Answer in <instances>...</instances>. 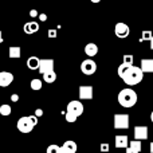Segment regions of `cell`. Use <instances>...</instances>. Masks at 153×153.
Wrapping results in <instances>:
<instances>
[{
  "instance_id": "4fadbf2b",
  "label": "cell",
  "mask_w": 153,
  "mask_h": 153,
  "mask_svg": "<svg viewBox=\"0 0 153 153\" xmlns=\"http://www.w3.org/2000/svg\"><path fill=\"white\" fill-rule=\"evenodd\" d=\"M140 69L143 70L144 74H149V73H153V59L151 58H145V59H141V65H140Z\"/></svg>"
},
{
  "instance_id": "74e56055",
  "label": "cell",
  "mask_w": 153,
  "mask_h": 153,
  "mask_svg": "<svg viewBox=\"0 0 153 153\" xmlns=\"http://www.w3.org/2000/svg\"><path fill=\"white\" fill-rule=\"evenodd\" d=\"M151 50H153V38L151 39Z\"/></svg>"
},
{
  "instance_id": "836d02e7",
  "label": "cell",
  "mask_w": 153,
  "mask_h": 153,
  "mask_svg": "<svg viewBox=\"0 0 153 153\" xmlns=\"http://www.w3.org/2000/svg\"><path fill=\"white\" fill-rule=\"evenodd\" d=\"M35 116H36V117H42L43 116V110H42V109H36V110H35Z\"/></svg>"
},
{
  "instance_id": "ab89813d",
  "label": "cell",
  "mask_w": 153,
  "mask_h": 153,
  "mask_svg": "<svg viewBox=\"0 0 153 153\" xmlns=\"http://www.w3.org/2000/svg\"><path fill=\"white\" fill-rule=\"evenodd\" d=\"M151 121L153 122V111H152V113H151Z\"/></svg>"
},
{
  "instance_id": "60d3db41",
  "label": "cell",
  "mask_w": 153,
  "mask_h": 153,
  "mask_svg": "<svg viewBox=\"0 0 153 153\" xmlns=\"http://www.w3.org/2000/svg\"><path fill=\"white\" fill-rule=\"evenodd\" d=\"M61 153H69V152H66V151H63V149L61 148Z\"/></svg>"
},
{
  "instance_id": "5b68a950",
  "label": "cell",
  "mask_w": 153,
  "mask_h": 153,
  "mask_svg": "<svg viewBox=\"0 0 153 153\" xmlns=\"http://www.w3.org/2000/svg\"><path fill=\"white\" fill-rule=\"evenodd\" d=\"M81 71L85 75H93L97 71V63L93 59H85L81 63Z\"/></svg>"
},
{
  "instance_id": "8fae6325",
  "label": "cell",
  "mask_w": 153,
  "mask_h": 153,
  "mask_svg": "<svg viewBox=\"0 0 153 153\" xmlns=\"http://www.w3.org/2000/svg\"><path fill=\"white\" fill-rule=\"evenodd\" d=\"M13 82V74L10 71H0V86L7 87Z\"/></svg>"
},
{
  "instance_id": "83f0119b",
  "label": "cell",
  "mask_w": 153,
  "mask_h": 153,
  "mask_svg": "<svg viewBox=\"0 0 153 153\" xmlns=\"http://www.w3.org/2000/svg\"><path fill=\"white\" fill-rule=\"evenodd\" d=\"M56 35H58V32H56V30H48V32H47V36L48 38H56Z\"/></svg>"
},
{
  "instance_id": "f35d334b",
  "label": "cell",
  "mask_w": 153,
  "mask_h": 153,
  "mask_svg": "<svg viewBox=\"0 0 153 153\" xmlns=\"http://www.w3.org/2000/svg\"><path fill=\"white\" fill-rule=\"evenodd\" d=\"M90 1H91V3H100L101 0H90Z\"/></svg>"
},
{
  "instance_id": "9c48e42d",
  "label": "cell",
  "mask_w": 153,
  "mask_h": 153,
  "mask_svg": "<svg viewBox=\"0 0 153 153\" xmlns=\"http://www.w3.org/2000/svg\"><path fill=\"white\" fill-rule=\"evenodd\" d=\"M148 126L143 125V126H134V140L138 141H145L148 138Z\"/></svg>"
},
{
  "instance_id": "ba28073f",
  "label": "cell",
  "mask_w": 153,
  "mask_h": 153,
  "mask_svg": "<svg viewBox=\"0 0 153 153\" xmlns=\"http://www.w3.org/2000/svg\"><path fill=\"white\" fill-rule=\"evenodd\" d=\"M54 71V59H40V65H39V73L40 74H46V73Z\"/></svg>"
},
{
  "instance_id": "8d00e7d4",
  "label": "cell",
  "mask_w": 153,
  "mask_h": 153,
  "mask_svg": "<svg viewBox=\"0 0 153 153\" xmlns=\"http://www.w3.org/2000/svg\"><path fill=\"white\" fill-rule=\"evenodd\" d=\"M0 43H3V32L0 31Z\"/></svg>"
},
{
  "instance_id": "7402d4cb",
  "label": "cell",
  "mask_w": 153,
  "mask_h": 153,
  "mask_svg": "<svg viewBox=\"0 0 153 153\" xmlns=\"http://www.w3.org/2000/svg\"><path fill=\"white\" fill-rule=\"evenodd\" d=\"M31 89L35 90V91L40 90V89H42V81H40V79H38V78H34L31 81Z\"/></svg>"
},
{
  "instance_id": "8992f818",
  "label": "cell",
  "mask_w": 153,
  "mask_h": 153,
  "mask_svg": "<svg viewBox=\"0 0 153 153\" xmlns=\"http://www.w3.org/2000/svg\"><path fill=\"white\" fill-rule=\"evenodd\" d=\"M67 113H71L74 116L79 117L82 113H83V105H82L81 101H70L67 103V109H66Z\"/></svg>"
},
{
  "instance_id": "6da1fadb",
  "label": "cell",
  "mask_w": 153,
  "mask_h": 153,
  "mask_svg": "<svg viewBox=\"0 0 153 153\" xmlns=\"http://www.w3.org/2000/svg\"><path fill=\"white\" fill-rule=\"evenodd\" d=\"M117 100H118V103L122 106V108H133V106L137 103V93L134 91L133 89H130V87H126V89H122L121 91L118 93V97H117Z\"/></svg>"
},
{
  "instance_id": "4316f807",
  "label": "cell",
  "mask_w": 153,
  "mask_h": 153,
  "mask_svg": "<svg viewBox=\"0 0 153 153\" xmlns=\"http://www.w3.org/2000/svg\"><path fill=\"white\" fill-rule=\"evenodd\" d=\"M143 40H149L151 42V39L153 38V35H152V31H143Z\"/></svg>"
},
{
  "instance_id": "5bb4252c",
  "label": "cell",
  "mask_w": 153,
  "mask_h": 153,
  "mask_svg": "<svg viewBox=\"0 0 153 153\" xmlns=\"http://www.w3.org/2000/svg\"><path fill=\"white\" fill-rule=\"evenodd\" d=\"M39 30V23L38 22H35V20H31V22H28V23H26L24 24V32L26 34H35V32Z\"/></svg>"
},
{
  "instance_id": "603a6c76",
  "label": "cell",
  "mask_w": 153,
  "mask_h": 153,
  "mask_svg": "<svg viewBox=\"0 0 153 153\" xmlns=\"http://www.w3.org/2000/svg\"><path fill=\"white\" fill-rule=\"evenodd\" d=\"M129 65H126V63H121L118 66V70H117V73H118V76L120 78H122V76H124V74L125 73L128 71V69H129Z\"/></svg>"
},
{
  "instance_id": "d6986e66",
  "label": "cell",
  "mask_w": 153,
  "mask_h": 153,
  "mask_svg": "<svg viewBox=\"0 0 153 153\" xmlns=\"http://www.w3.org/2000/svg\"><path fill=\"white\" fill-rule=\"evenodd\" d=\"M43 81L47 82V83H53V82H55L56 81L55 71H50V73H46V74H43Z\"/></svg>"
},
{
  "instance_id": "7c38bea8",
  "label": "cell",
  "mask_w": 153,
  "mask_h": 153,
  "mask_svg": "<svg viewBox=\"0 0 153 153\" xmlns=\"http://www.w3.org/2000/svg\"><path fill=\"white\" fill-rule=\"evenodd\" d=\"M114 145H116V148L118 149H126L128 146H129V138H128V136H122V134H118L116 136V141H114Z\"/></svg>"
},
{
  "instance_id": "44dd1931",
  "label": "cell",
  "mask_w": 153,
  "mask_h": 153,
  "mask_svg": "<svg viewBox=\"0 0 153 153\" xmlns=\"http://www.w3.org/2000/svg\"><path fill=\"white\" fill-rule=\"evenodd\" d=\"M12 113V109H11L10 105H7V103H3L1 106H0V114L1 116H10V114Z\"/></svg>"
},
{
  "instance_id": "e0dca14e",
  "label": "cell",
  "mask_w": 153,
  "mask_h": 153,
  "mask_svg": "<svg viewBox=\"0 0 153 153\" xmlns=\"http://www.w3.org/2000/svg\"><path fill=\"white\" fill-rule=\"evenodd\" d=\"M63 151H66V152H69V153H75L76 152V149H78V146H76V144L74 143V141H71V140H69V141H66V143L63 144V145L61 146Z\"/></svg>"
},
{
  "instance_id": "2e32d148",
  "label": "cell",
  "mask_w": 153,
  "mask_h": 153,
  "mask_svg": "<svg viewBox=\"0 0 153 153\" xmlns=\"http://www.w3.org/2000/svg\"><path fill=\"white\" fill-rule=\"evenodd\" d=\"M39 65H40V59L38 56H30L27 59V67L30 70H39Z\"/></svg>"
},
{
  "instance_id": "3957f363",
  "label": "cell",
  "mask_w": 153,
  "mask_h": 153,
  "mask_svg": "<svg viewBox=\"0 0 153 153\" xmlns=\"http://www.w3.org/2000/svg\"><path fill=\"white\" fill-rule=\"evenodd\" d=\"M129 114L122 113V114H116L114 116V129H128L129 128Z\"/></svg>"
},
{
  "instance_id": "30bf717a",
  "label": "cell",
  "mask_w": 153,
  "mask_h": 153,
  "mask_svg": "<svg viewBox=\"0 0 153 153\" xmlns=\"http://www.w3.org/2000/svg\"><path fill=\"white\" fill-rule=\"evenodd\" d=\"M93 98V86L82 85L79 86V100H91Z\"/></svg>"
},
{
  "instance_id": "1f68e13d",
  "label": "cell",
  "mask_w": 153,
  "mask_h": 153,
  "mask_svg": "<svg viewBox=\"0 0 153 153\" xmlns=\"http://www.w3.org/2000/svg\"><path fill=\"white\" fill-rule=\"evenodd\" d=\"M38 18H39V20H42V22L47 20V15H46V13H39V16H38Z\"/></svg>"
},
{
  "instance_id": "277c9868",
  "label": "cell",
  "mask_w": 153,
  "mask_h": 153,
  "mask_svg": "<svg viewBox=\"0 0 153 153\" xmlns=\"http://www.w3.org/2000/svg\"><path fill=\"white\" fill-rule=\"evenodd\" d=\"M16 128H18V130L22 133H31V130L35 128V125L31 122L30 117H22V118H19L18 124H16Z\"/></svg>"
},
{
  "instance_id": "cb8c5ba5",
  "label": "cell",
  "mask_w": 153,
  "mask_h": 153,
  "mask_svg": "<svg viewBox=\"0 0 153 153\" xmlns=\"http://www.w3.org/2000/svg\"><path fill=\"white\" fill-rule=\"evenodd\" d=\"M46 153H61V146L55 145V144H53V145H50L47 148V151Z\"/></svg>"
},
{
  "instance_id": "7a4b0ae2",
  "label": "cell",
  "mask_w": 153,
  "mask_h": 153,
  "mask_svg": "<svg viewBox=\"0 0 153 153\" xmlns=\"http://www.w3.org/2000/svg\"><path fill=\"white\" fill-rule=\"evenodd\" d=\"M143 78H144L143 70H141L140 67L133 65V66H130L129 69H128V71L125 73L121 79L126 85H129V86H136V85H138L141 81H143Z\"/></svg>"
},
{
  "instance_id": "d590c367",
  "label": "cell",
  "mask_w": 153,
  "mask_h": 153,
  "mask_svg": "<svg viewBox=\"0 0 153 153\" xmlns=\"http://www.w3.org/2000/svg\"><path fill=\"white\" fill-rule=\"evenodd\" d=\"M149 152L153 153V143H151V145H149Z\"/></svg>"
},
{
  "instance_id": "9a60e30c",
  "label": "cell",
  "mask_w": 153,
  "mask_h": 153,
  "mask_svg": "<svg viewBox=\"0 0 153 153\" xmlns=\"http://www.w3.org/2000/svg\"><path fill=\"white\" fill-rule=\"evenodd\" d=\"M85 54H86L89 58H93L98 54V46L95 43H87L85 46Z\"/></svg>"
},
{
  "instance_id": "f1b7e54d",
  "label": "cell",
  "mask_w": 153,
  "mask_h": 153,
  "mask_svg": "<svg viewBox=\"0 0 153 153\" xmlns=\"http://www.w3.org/2000/svg\"><path fill=\"white\" fill-rule=\"evenodd\" d=\"M101 152L108 153L109 152V144H101Z\"/></svg>"
},
{
  "instance_id": "f546056e",
  "label": "cell",
  "mask_w": 153,
  "mask_h": 153,
  "mask_svg": "<svg viewBox=\"0 0 153 153\" xmlns=\"http://www.w3.org/2000/svg\"><path fill=\"white\" fill-rule=\"evenodd\" d=\"M30 16H31V18H38V16H39V13H38L36 10H31V11H30Z\"/></svg>"
},
{
  "instance_id": "4dcf8cb0",
  "label": "cell",
  "mask_w": 153,
  "mask_h": 153,
  "mask_svg": "<svg viewBox=\"0 0 153 153\" xmlns=\"http://www.w3.org/2000/svg\"><path fill=\"white\" fill-rule=\"evenodd\" d=\"M28 117H30V120H31V122H32L34 125L38 124V117L35 116V114H34V116H28Z\"/></svg>"
},
{
  "instance_id": "e575fe53",
  "label": "cell",
  "mask_w": 153,
  "mask_h": 153,
  "mask_svg": "<svg viewBox=\"0 0 153 153\" xmlns=\"http://www.w3.org/2000/svg\"><path fill=\"white\" fill-rule=\"evenodd\" d=\"M126 153H138V152L133 151V149H132V148H129V146H128V148H126Z\"/></svg>"
},
{
  "instance_id": "ac0fdd59",
  "label": "cell",
  "mask_w": 153,
  "mask_h": 153,
  "mask_svg": "<svg viewBox=\"0 0 153 153\" xmlns=\"http://www.w3.org/2000/svg\"><path fill=\"white\" fill-rule=\"evenodd\" d=\"M8 54H10V58L16 59V58H20L22 55V50L19 46H11L10 50H8Z\"/></svg>"
},
{
  "instance_id": "484cf974",
  "label": "cell",
  "mask_w": 153,
  "mask_h": 153,
  "mask_svg": "<svg viewBox=\"0 0 153 153\" xmlns=\"http://www.w3.org/2000/svg\"><path fill=\"white\" fill-rule=\"evenodd\" d=\"M65 118H66L67 122H75L78 117L74 116V114H71V113H67V111H66V113H65Z\"/></svg>"
},
{
  "instance_id": "b9f144b4",
  "label": "cell",
  "mask_w": 153,
  "mask_h": 153,
  "mask_svg": "<svg viewBox=\"0 0 153 153\" xmlns=\"http://www.w3.org/2000/svg\"><path fill=\"white\" fill-rule=\"evenodd\" d=\"M101 153H102V152H101Z\"/></svg>"
},
{
  "instance_id": "52a82bcc",
  "label": "cell",
  "mask_w": 153,
  "mask_h": 153,
  "mask_svg": "<svg viewBox=\"0 0 153 153\" xmlns=\"http://www.w3.org/2000/svg\"><path fill=\"white\" fill-rule=\"evenodd\" d=\"M114 34H116V36L120 38V39H125V38L129 36L130 28H129V26L125 23H117L116 27H114Z\"/></svg>"
},
{
  "instance_id": "d6a6232c",
  "label": "cell",
  "mask_w": 153,
  "mask_h": 153,
  "mask_svg": "<svg viewBox=\"0 0 153 153\" xmlns=\"http://www.w3.org/2000/svg\"><path fill=\"white\" fill-rule=\"evenodd\" d=\"M11 101H12V102H18V101H19V95L18 94H12V95H11Z\"/></svg>"
},
{
  "instance_id": "d4e9b609",
  "label": "cell",
  "mask_w": 153,
  "mask_h": 153,
  "mask_svg": "<svg viewBox=\"0 0 153 153\" xmlns=\"http://www.w3.org/2000/svg\"><path fill=\"white\" fill-rule=\"evenodd\" d=\"M133 61H134L133 55H130V54H125L124 55V62H122V63H126V65H129V66H133Z\"/></svg>"
},
{
  "instance_id": "ffe728a7",
  "label": "cell",
  "mask_w": 153,
  "mask_h": 153,
  "mask_svg": "<svg viewBox=\"0 0 153 153\" xmlns=\"http://www.w3.org/2000/svg\"><path fill=\"white\" fill-rule=\"evenodd\" d=\"M129 148H132L133 151L140 153L141 149H143V144H141V141H138V140H132V141H129Z\"/></svg>"
}]
</instances>
